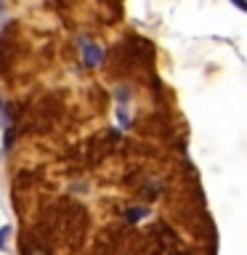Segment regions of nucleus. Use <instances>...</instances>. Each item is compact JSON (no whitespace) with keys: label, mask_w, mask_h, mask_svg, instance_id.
Listing matches in <instances>:
<instances>
[{"label":"nucleus","mask_w":247,"mask_h":255,"mask_svg":"<svg viewBox=\"0 0 247 255\" xmlns=\"http://www.w3.org/2000/svg\"><path fill=\"white\" fill-rule=\"evenodd\" d=\"M83 56H85V64H88V67H99L101 59H104L101 48L96 45V43H83Z\"/></svg>","instance_id":"nucleus-1"},{"label":"nucleus","mask_w":247,"mask_h":255,"mask_svg":"<svg viewBox=\"0 0 247 255\" xmlns=\"http://www.w3.org/2000/svg\"><path fill=\"white\" fill-rule=\"evenodd\" d=\"M138 218H143V210H138V207L127 210V221H138Z\"/></svg>","instance_id":"nucleus-2"},{"label":"nucleus","mask_w":247,"mask_h":255,"mask_svg":"<svg viewBox=\"0 0 247 255\" xmlns=\"http://www.w3.org/2000/svg\"><path fill=\"white\" fill-rule=\"evenodd\" d=\"M8 231H11L8 226H3V229H0V250H5V237H8Z\"/></svg>","instance_id":"nucleus-3"},{"label":"nucleus","mask_w":247,"mask_h":255,"mask_svg":"<svg viewBox=\"0 0 247 255\" xmlns=\"http://www.w3.org/2000/svg\"><path fill=\"white\" fill-rule=\"evenodd\" d=\"M231 3H234L239 11H247V3H245V0H231Z\"/></svg>","instance_id":"nucleus-4"},{"label":"nucleus","mask_w":247,"mask_h":255,"mask_svg":"<svg viewBox=\"0 0 247 255\" xmlns=\"http://www.w3.org/2000/svg\"><path fill=\"white\" fill-rule=\"evenodd\" d=\"M32 255H45V253H32Z\"/></svg>","instance_id":"nucleus-5"}]
</instances>
